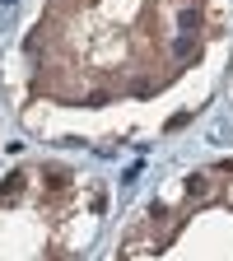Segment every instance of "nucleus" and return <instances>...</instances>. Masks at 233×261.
<instances>
[{"label": "nucleus", "mask_w": 233, "mask_h": 261, "mask_svg": "<svg viewBox=\"0 0 233 261\" xmlns=\"http://www.w3.org/2000/svg\"><path fill=\"white\" fill-rule=\"evenodd\" d=\"M177 28L187 33V38H191V33L201 28V10H182V14H177Z\"/></svg>", "instance_id": "1"}, {"label": "nucleus", "mask_w": 233, "mask_h": 261, "mask_svg": "<svg viewBox=\"0 0 233 261\" xmlns=\"http://www.w3.org/2000/svg\"><path fill=\"white\" fill-rule=\"evenodd\" d=\"M19 187H23V173H14V177H10V182H5V187H0V201H10V196H14V191H19Z\"/></svg>", "instance_id": "2"}, {"label": "nucleus", "mask_w": 233, "mask_h": 261, "mask_svg": "<svg viewBox=\"0 0 233 261\" xmlns=\"http://www.w3.org/2000/svg\"><path fill=\"white\" fill-rule=\"evenodd\" d=\"M187 191H191V196H205V191H210V177H191Z\"/></svg>", "instance_id": "3"}, {"label": "nucleus", "mask_w": 233, "mask_h": 261, "mask_svg": "<svg viewBox=\"0 0 233 261\" xmlns=\"http://www.w3.org/2000/svg\"><path fill=\"white\" fill-rule=\"evenodd\" d=\"M191 51H196V42L182 33V42H173V56H191Z\"/></svg>", "instance_id": "4"}]
</instances>
